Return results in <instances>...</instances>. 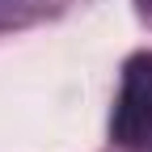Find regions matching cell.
I'll return each instance as SVG.
<instances>
[{
  "instance_id": "cell-1",
  "label": "cell",
  "mask_w": 152,
  "mask_h": 152,
  "mask_svg": "<svg viewBox=\"0 0 152 152\" xmlns=\"http://www.w3.org/2000/svg\"><path fill=\"white\" fill-rule=\"evenodd\" d=\"M110 135L123 148H144L152 135V51H135L123 64L118 102L110 114Z\"/></svg>"
},
{
  "instance_id": "cell-2",
  "label": "cell",
  "mask_w": 152,
  "mask_h": 152,
  "mask_svg": "<svg viewBox=\"0 0 152 152\" xmlns=\"http://www.w3.org/2000/svg\"><path fill=\"white\" fill-rule=\"evenodd\" d=\"M68 0H0V30H21L34 21H47Z\"/></svg>"
},
{
  "instance_id": "cell-3",
  "label": "cell",
  "mask_w": 152,
  "mask_h": 152,
  "mask_svg": "<svg viewBox=\"0 0 152 152\" xmlns=\"http://www.w3.org/2000/svg\"><path fill=\"white\" fill-rule=\"evenodd\" d=\"M135 9H140L144 21H152V0H135Z\"/></svg>"
},
{
  "instance_id": "cell-4",
  "label": "cell",
  "mask_w": 152,
  "mask_h": 152,
  "mask_svg": "<svg viewBox=\"0 0 152 152\" xmlns=\"http://www.w3.org/2000/svg\"><path fill=\"white\" fill-rule=\"evenodd\" d=\"M144 148H148V152H152V135H148V144H144Z\"/></svg>"
}]
</instances>
